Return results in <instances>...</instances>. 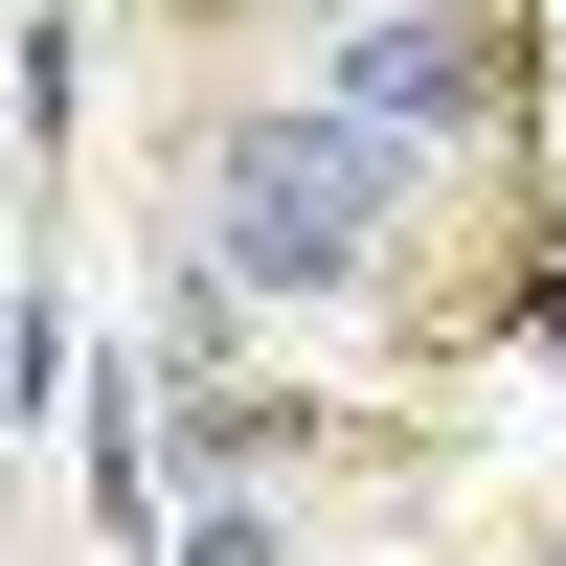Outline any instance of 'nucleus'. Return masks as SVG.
Here are the masks:
<instances>
[{"instance_id":"4","label":"nucleus","mask_w":566,"mask_h":566,"mask_svg":"<svg viewBox=\"0 0 566 566\" xmlns=\"http://www.w3.org/2000/svg\"><path fill=\"white\" fill-rule=\"evenodd\" d=\"M181 566H272V522H250V499H205V522H181Z\"/></svg>"},{"instance_id":"2","label":"nucleus","mask_w":566,"mask_h":566,"mask_svg":"<svg viewBox=\"0 0 566 566\" xmlns=\"http://www.w3.org/2000/svg\"><path fill=\"white\" fill-rule=\"evenodd\" d=\"M317 114L363 136H499V0H340V69H317Z\"/></svg>"},{"instance_id":"1","label":"nucleus","mask_w":566,"mask_h":566,"mask_svg":"<svg viewBox=\"0 0 566 566\" xmlns=\"http://www.w3.org/2000/svg\"><path fill=\"white\" fill-rule=\"evenodd\" d=\"M386 227H408V136H363V114H227L205 136V295L340 317L386 272Z\"/></svg>"},{"instance_id":"3","label":"nucleus","mask_w":566,"mask_h":566,"mask_svg":"<svg viewBox=\"0 0 566 566\" xmlns=\"http://www.w3.org/2000/svg\"><path fill=\"white\" fill-rule=\"evenodd\" d=\"M69 453H91V522H114V544H159V453H136V363H91V386H69Z\"/></svg>"}]
</instances>
